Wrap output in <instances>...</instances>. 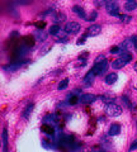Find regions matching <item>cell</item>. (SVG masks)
Segmentation results:
<instances>
[{
	"label": "cell",
	"instance_id": "8fae6325",
	"mask_svg": "<svg viewBox=\"0 0 137 152\" xmlns=\"http://www.w3.org/2000/svg\"><path fill=\"white\" fill-rule=\"evenodd\" d=\"M34 42H36V37L33 36H25L23 37V44L27 48H32L34 46Z\"/></svg>",
	"mask_w": 137,
	"mask_h": 152
},
{
	"label": "cell",
	"instance_id": "52a82bcc",
	"mask_svg": "<svg viewBox=\"0 0 137 152\" xmlns=\"http://www.w3.org/2000/svg\"><path fill=\"white\" fill-rule=\"evenodd\" d=\"M119 48H121V51L122 52H125V51H130L133 47V43H132V41H131V38H127V39H125L123 42H121L119 44ZM135 48V47H133Z\"/></svg>",
	"mask_w": 137,
	"mask_h": 152
},
{
	"label": "cell",
	"instance_id": "30bf717a",
	"mask_svg": "<svg viewBox=\"0 0 137 152\" xmlns=\"http://www.w3.org/2000/svg\"><path fill=\"white\" fill-rule=\"evenodd\" d=\"M95 76H97V75H95V72L90 69V70H89V72H88L87 75H85V77H84V84L85 85H91L94 82Z\"/></svg>",
	"mask_w": 137,
	"mask_h": 152
},
{
	"label": "cell",
	"instance_id": "277c9868",
	"mask_svg": "<svg viewBox=\"0 0 137 152\" xmlns=\"http://www.w3.org/2000/svg\"><path fill=\"white\" fill-rule=\"evenodd\" d=\"M80 29H81V25L76 23V22H69L65 25V32H67L69 34H76L80 32Z\"/></svg>",
	"mask_w": 137,
	"mask_h": 152
},
{
	"label": "cell",
	"instance_id": "8992f818",
	"mask_svg": "<svg viewBox=\"0 0 137 152\" xmlns=\"http://www.w3.org/2000/svg\"><path fill=\"white\" fill-rule=\"evenodd\" d=\"M100 31H102V27H100V25L94 24V25H90V27L88 28L87 34H88L89 37H95V36H98V34L100 33Z\"/></svg>",
	"mask_w": 137,
	"mask_h": 152
},
{
	"label": "cell",
	"instance_id": "ffe728a7",
	"mask_svg": "<svg viewBox=\"0 0 137 152\" xmlns=\"http://www.w3.org/2000/svg\"><path fill=\"white\" fill-rule=\"evenodd\" d=\"M59 32H60V25H59V24L52 25V27H51L50 29H48V33L51 34V36H56Z\"/></svg>",
	"mask_w": 137,
	"mask_h": 152
},
{
	"label": "cell",
	"instance_id": "9c48e42d",
	"mask_svg": "<svg viewBox=\"0 0 137 152\" xmlns=\"http://www.w3.org/2000/svg\"><path fill=\"white\" fill-rule=\"evenodd\" d=\"M127 65V61L126 60H123L122 57H119V58H117V60H114V61L112 62V67L114 70H119V69H123L125 66Z\"/></svg>",
	"mask_w": 137,
	"mask_h": 152
},
{
	"label": "cell",
	"instance_id": "44dd1931",
	"mask_svg": "<svg viewBox=\"0 0 137 152\" xmlns=\"http://www.w3.org/2000/svg\"><path fill=\"white\" fill-rule=\"evenodd\" d=\"M67 86H69V79H63V80L59 84L57 89H59V90H65V89L67 88Z\"/></svg>",
	"mask_w": 137,
	"mask_h": 152
},
{
	"label": "cell",
	"instance_id": "ac0fdd59",
	"mask_svg": "<svg viewBox=\"0 0 137 152\" xmlns=\"http://www.w3.org/2000/svg\"><path fill=\"white\" fill-rule=\"evenodd\" d=\"M33 108H34L33 104H29V105H27V108H25L24 112H23V118H24V119H28V118H29V115H31L32 110H33Z\"/></svg>",
	"mask_w": 137,
	"mask_h": 152
},
{
	"label": "cell",
	"instance_id": "6da1fadb",
	"mask_svg": "<svg viewBox=\"0 0 137 152\" xmlns=\"http://www.w3.org/2000/svg\"><path fill=\"white\" fill-rule=\"evenodd\" d=\"M104 112L109 117H118L119 114L122 113V108L114 103H108L107 105L104 107Z\"/></svg>",
	"mask_w": 137,
	"mask_h": 152
},
{
	"label": "cell",
	"instance_id": "603a6c76",
	"mask_svg": "<svg viewBox=\"0 0 137 152\" xmlns=\"http://www.w3.org/2000/svg\"><path fill=\"white\" fill-rule=\"evenodd\" d=\"M53 19H55V22L56 23H62V22H65L66 20V17L63 14H55V17H53Z\"/></svg>",
	"mask_w": 137,
	"mask_h": 152
},
{
	"label": "cell",
	"instance_id": "d6986e66",
	"mask_svg": "<svg viewBox=\"0 0 137 152\" xmlns=\"http://www.w3.org/2000/svg\"><path fill=\"white\" fill-rule=\"evenodd\" d=\"M34 36H36V39H38V41H44V39L47 38V36H48V34L43 33L42 29H38L36 33H34Z\"/></svg>",
	"mask_w": 137,
	"mask_h": 152
},
{
	"label": "cell",
	"instance_id": "ba28073f",
	"mask_svg": "<svg viewBox=\"0 0 137 152\" xmlns=\"http://www.w3.org/2000/svg\"><path fill=\"white\" fill-rule=\"evenodd\" d=\"M28 61H17V62H13L9 66H4V70H8V71H15V70L20 69L22 65H25Z\"/></svg>",
	"mask_w": 137,
	"mask_h": 152
},
{
	"label": "cell",
	"instance_id": "cb8c5ba5",
	"mask_svg": "<svg viewBox=\"0 0 137 152\" xmlns=\"http://www.w3.org/2000/svg\"><path fill=\"white\" fill-rule=\"evenodd\" d=\"M56 120H57L56 117L52 115V114H50V115H47L46 118L43 119V122H44V123H50V124H52V123H55Z\"/></svg>",
	"mask_w": 137,
	"mask_h": 152
},
{
	"label": "cell",
	"instance_id": "5bb4252c",
	"mask_svg": "<svg viewBox=\"0 0 137 152\" xmlns=\"http://www.w3.org/2000/svg\"><path fill=\"white\" fill-rule=\"evenodd\" d=\"M117 79H118V75L114 74V72H110V74H108L106 76V84L112 85V84H114V82L117 81Z\"/></svg>",
	"mask_w": 137,
	"mask_h": 152
},
{
	"label": "cell",
	"instance_id": "f1b7e54d",
	"mask_svg": "<svg viewBox=\"0 0 137 152\" xmlns=\"http://www.w3.org/2000/svg\"><path fill=\"white\" fill-rule=\"evenodd\" d=\"M103 61H106V56H103V55H100L99 57H97V58H95V61H94V63H100V62H103Z\"/></svg>",
	"mask_w": 137,
	"mask_h": 152
},
{
	"label": "cell",
	"instance_id": "4316f807",
	"mask_svg": "<svg viewBox=\"0 0 137 152\" xmlns=\"http://www.w3.org/2000/svg\"><path fill=\"white\" fill-rule=\"evenodd\" d=\"M97 18H98V12L94 10V12H91V14H90V17L88 18V20H89V22H94Z\"/></svg>",
	"mask_w": 137,
	"mask_h": 152
},
{
	"label": "cell",
	"instance_id": "7402d4cb",
	"mask_svg": "<svg viewBox=\"0 0 137 152\" xmlns=\"http://www.w3.org/2000/svg\"><path fill=\"white\" fill-rule=\"evenodd\" d=\"M102 100L106 101V103H114V100H116V98L113 96V95H103L102 96Z\"/></svg>",
	"mask_w": 137,
	"mask_h": 152
},
{
	"label": "cell",
	"instance_id": "8d00e7d4",
	"mask_svg": "<svg viewBox=\"0 0 137 152\" xmlns=\"http://www.w3.org/2000/svg\"><path fill=\"white\" fill-rule=\"evenodd\" d=\"M126 1H128V0H126Z\"/></svg>",
	"mask_w": 137,
	"mask_h": 152
},
{
	"label": "cell",
	"instance_id": "e575fe53",
	"mask_svg": "<svg viewBox=\"0 0 137 152\" xmlns=\"http://www.w3.org/2000/svg\"><path fill=\"white\" fill-rule=\"evenodd\" d=\"M104 3V0H95V4H99V6Z\"/></svg>",
	"mask_w": 137,
	"mask_h": 152
},
{
	"label": "cell",
	"instance_id": "d590c367",
	"mask_svg": "<svg viewBox=\"0 0 137 152\" xmlns=\"http://www.w3.org/2000/svg\"><path fill=\"white\" fill-rule=\"evenodd\" d=\"M133 69H135V71H136V72H137V62H136V63H135V67H133Z\"/></svg>",
	"mask_w": 137,
	"mask_h": 152
},
{
	"label": "cell",
	"instance_id": "484cf974",
	"mask_svg": "<svg viewBox=\"0 0 137 152\" xmlns=\"http://www.w3.org/2000/svg\"><path fill=\"white\" fill-rule=\"evenodd\" d=\"M118 18L123 22V23H130V22L132 20V17H131V15H122V14H119Z\"/></svg>",
	"mask_w": 137,
	"mask_h": 152
},
{
	"label": "cell",
	"instance_id": "7c38bea8",
	"mask_svg": "<svg viewBox=\"0 0 137 152\" xmlns=\"http://www.w3.org/2000/svg\"><path fill=\"white\" fill-rule=\"evenodd\" d=\"M41 129H42V132H44L46 134H50V136H52V134H55V128L52 127V124H47V123H43L42 127H41Z\"/></svg>",
	"mask_w": 137,
	"mask_h": 152
},
{
	"label": "cell",
	"instance_id": "d6a6232c",
	"mask_svg": "<svg viewBox=\"0 0 137 152\" xmlns=\"http://www.w3.org/2000/svg\"><path fill=\"white\" fill-rule=\"evenodd\" d=\"M110 52H112V53H119V52H122V51H121L119 46H116V47H113V48L110 50Z\"/></svg>",
	"mask_w": 137,
	"mask_h": 152
},
{
	"label": "cell",
	"instance_id": "7a4b0ae2",
	"mask_svg": "<svg viewBox=\"0 0 137 152\" xmlns=\"http://www.w3.org/2000/svg\"><path fill=\"white\" fill-rule=\"evenodd\" d=\"M106 9L110 15L117 17V18L119 17V5H118V3L117 1H108L106 4Z\"/></svg>",
	"mask_w": 137,
	"mask_h": 152
},
{
	"label": "cell",
	"instance_id": "5b68a950",
	"mask_svg": "<svg viewBox=\"0 0 137 152\" xmlns=\"http://www.w3.org/2000/svg\"><path fill=\"white\" fill-rule=\"evenodd\" d=\"M97 100V96L94 94H82L79 96V101L82 104H91Z\"/></svg>",
	"mask_w": 137,
	"mask_h": 152
},
{
	"label": "cell",
	"instance_id": "f546056e",
	"mask_svg": "<svg viewBox=\"0 0 137 152\" xmlns=\"http://www.w3.org/2000/svg\"><path fill=\"white\" fill-rule=\"evenodd\" d=\"M36 27H37V29H43V28L46 27V23H44V22H37Z\"/></svg>",
	"mask_w": 137,
	"mask_h": 152
},
{
	"label": "cell",
	"instance_id": "83f0119b",
	"mask_svg": "<svg viewBox=\"0 0 137 152\" xmlns=\"http://www.w3.org/2000/svg\"><path fill=\"white\" fill-rule=\"evenodd\" d=\"M121 99H122V101H123V103H125L126 105H127V108H132V104H131V101L128 100V98H127L126 95H123V96L121 98Z\"/></svg>",
	"mask_w": 137,
	"mask_h": 152
},
{
	"label": "cell",
	"instance_id": "4fadbf2b",
	"mask_svg": "<svg viewBox=\"0 0 137 152\" xmlns=\"http://www.w3.org/2000/svg\"><path fill=\"white\" fill-rule=\"evenodd\" d=\"M72 12L76 13V14L79 15L81 19H84V20H88V18H87V14H85V12H84V9L81 8V6H78V5H75V6H72Z\"/></svg>",
	"mask_w": 137,
	"mask_h": 152
},
{
	"label": "cell",
	"instance_id": "2e32d148",
	"mask_svg": "<svg viewBox=\"0 0 137 152\" xmlns=\"http://www.w3.org/2000/svg\"><path fill=\"white\" fill-rule=\"evenodd\" d=\"M1 141H3V150L6 151V148H8V129L4 128L3 129V133H1Z\"/></svg>",
	"mask_w": 137,
	"mask_h": 152
},
{
	"label": "cell",
	"instance_id": "836d02e7",
	"mask_svg": "<svg viewBox=\"0 0 137 152\" xmlns=\"http://www.w3.org/2000/svg\"><path fill=\"white\" fill-rule=\"evenodd\" d=\"M131 41H132V43H133V47L137 48V36H132L131 37Z\"/></svg>",
	"mask_w": 137,
	"mask_h": 152
},
{
	"label": "cell",
	"instance_id": "9a60e30c",
	"mask_svg": "<svg viewBox=\"0 0 137 152\" xmlns=\"http://www.w3.org/2000/svg\"><path fill=\"white\" fill-rule=\"evenodd\" d=\"M119 132H121V126L114 123V124L109 127V132L108 133H109V136H117V134H119Z\"/></svg>",
	"mask_w": 137,
	"mask_h": 152
},
{
	"label": "cell",
	"instance_id": "3957f363",
	"mask_svg": "<svg viewBox=\"0 0 137 152\" xmlns=\"http://www.w3.org/2000/svg\"><path fill=\"white\" fill-rule=\"evenodd\" d=\"M91 70H93V71L95 72V75H97V76L106 74V71L108 70V62H107V60H106V61H103V62H100V63H94V66L91 67Z\"/></svg>",
	"mask_w": 137,
	"mask_h": 152
},
{
	"label": "cell",
	"instance_id": "d4e9b609",
	"mask_svg": "<svg viewBox=\"0 0 137 152\" xmlns=\"http://www.w3.org/2000/svg\"><path fill=\"white\" fill-rule=\"evenodd\" d=\"M67 101H69L70 105H75V104L79 103V96H75V95H70Z\"/></svg>",
	"mask_w": 137,
	"mask_h": 152
},
{
	"label": "cell",
	"instance_id": "4dcf8cb0",
	"mask_svg": "<svg viewBox=\"0 0 137 152\" xmlns=\"http://www.w3.org/2000/svg\"><path fill=\"white\" fill-rule=\"evenodd\" d=\"M135 150H137V139H136V141H133V142H132L131 147L128 148V151H135Z\"/></svg>",
	"mask_w": 137,
	"mask_h": 152
},
{
	"label": "cell",
	"instance_id": "e0dca14e",
	"mask_svg": "<svg viewBox=\"0 0 137 152\" xmlns=\"http://www.w3.org/2000/svg\"><path fill=\"white\" fill-rule=\"evenodd\" d=\"M136 8H137V3L135 0H128V1L125 4V9L127 12H132V10H135Z\"/></svg>",
	"mask_w": 137,
	"mask_h": 152
},
{
	"label": "cell",
	"instance_id": "1f68e13d",
	"mask_svg": "<svg viewBox=\"0 0 137 152\" xmlns=\"http://www.w3.org/2000/svg\"><path fill=\"white\" fill-rule=\"evenodd\" d=\"M42 146L46 148V150H48V148H50V150H51V148H53V146L51 143H46V141H42Z\"/></svg>",
	"mask_w": 137,
	"mask_h": 152
}]
</instances>
